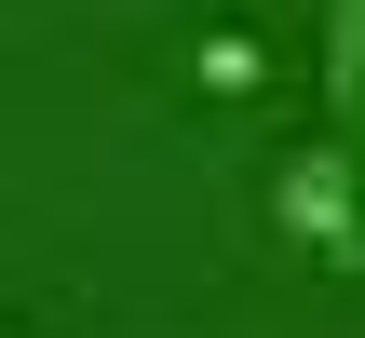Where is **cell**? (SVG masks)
<instances>
[{
    "mask_svg": "<svg viewBox=\"0 0 365 338\" xmlns=\"http://www.w3.org/2000/svg\"><path fill=\"white\" fill-rule=\"evenodd\" d=\"M271 217H284L325 271H365V176H352V135H312V149L271 176Z\"/></svg>",
    "mask_w": 365,
    "mask_h": 338,
    "instance_id": "obj_1",
    "label": "cell"
},
{
    "mask_svg": "<svg viewBox=\"0 0 365 338\" xmlns=\"http://www.w3.org/2000/svg\"><path fill=\"white\" fill-rule=\"evenodd\" d=\"M365 122V0H325V135Z\"/></svg>",
    "mask_w": 365,
    "mask_h": 338,
    "instance_id": "obj_2",
    "label": "cell"
},
{
    "mask_svg": "<svg viewBox=\"0 0 365 338\" xmlns=\"http://www.w3.org/2000/svg\"><path fill=\"white\" fill-rule=\"evenodd\" d=\"M352 176H365V122H352Z\"/></svg>",
    "mask_w": 365,
    "mask_h": 338,
    "instance_id": "obj_3",
    "label": "cell"
},
{
    "mask_svg": "<svg viewBox=\"0 0 365 338\" xmlns=\"http://www.w3.org/2000/svg\"><path fill=\"white\" fill-rule=\"evenodd\" d=\"M0 338H27V325H0Z\"/></svg>",
    "mask_w": 365,
    "mask_h": 338,
    "instance_id": "obj_4",
    "label": "cell"
}]
</instances>
